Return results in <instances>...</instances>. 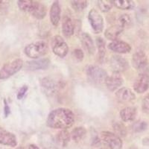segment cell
I'll return each instance as SVG.
<instances>
[{
  "mask_svg": "<svg viewBox=\"0 0 149 149\" xmlns=\"http://www.w3.org/2000/svg\"><path fill=\"white\" fill-rule=\"evenodd\" d=\"M17 149H24V148H23L20 147V148H17Z\"/></svg>",
  "mask_w": 149,
  "mask_h": 149,
  "instance_id": "cell-40",
  "label": "cell"
},
{
  "mask_svg": "<svg viewBox=\"0 0 149 149\" xmlns=\"http://www.w3.org/2000/svg\"><path fill=\"white\" fill-rule=\"evenodd\" d=\"M61 6L58 1L53 2L50 9V20L54 26H58L61 19Z\"/></svg>",
  "mask_w": 149,
  "mask_h": 149,
  "instance_id": "cell-16",
  "label": "cell"
},
{
  "mask_svg": "<svg viewBox=\"0 0 149 149\" xmlns=\"http://www.w3.org/2000/svg\"><path fill=\"white\" fill-rule=\"evenodd\" d=\"M49 46L44 41H38L29 44L25 48V54L30 58L36 59L45 55L48 52Z\"/></svg>",
  "mask_w": 149,
  "mask_h": 149,
  "instance_id": "cell-2",
  "label": "cell"
},
{
  "mask_svg": "<svg viewBox=\"0 0 149 149\" xmlns=\"http://www.w3.org/2000/svg\"><path fill=\"white\" fill-rule=\"evenodd\" d=\"M29 149H40V148L37 147V146L32 144V145H30V146H29Z\"/></svg>",
  "mask_w": 149,
  "mask_h": 149,
  "instance_id": "cell-38",
  "label": "cell"
},
{
  "mask_svg": "<svg viewBox=\"0 0 149 149\" xmlns=\"http://www.w3.org/2000/svg\"><path fill=\"white\" fill-rule=\"evenodd\" d=\"M73 56L78 61H81L84 59V52L81 49H76L73 52Z\"/></svg>",
  "mask_w": 149,
  "mask_h": 149,
  "instance_id": "cell-34",
  "label": "cell"
},
{
  "mask_svg": "<svg viewBox=\"0 0 149 149\" xmlns=\"http://www.w3.org/2000/svg\"><path fill=\"white\" fill-rule=\"evenodd\" d=\"M72 7L74 10L76 11H82L84 9L86 8L88 5L87 1L80 0V1H72L71 2Z\"/></svg>",
  "mask_w": 149,
  "mask_h": 149,
  "instance_id": "cell-28",
  "label": "cell"
},
{
  "mask_svg": "<svg viewBox=\"0 0 149 149\" xmlns=\"http://www.w3.org/2000/svg\"><path fill=\"white\" fill-rule=\"evenodd\" d=\"M119 25L122 28L129 27L131 24V18L128 14H124L119 17Z\"/></svg>",
  "mask_w": 149,
  "mask_h": 149,
  "instance_id": "cell-29",
  "label": "cell"
},
{
  "mask_svg": "<svg viewBox=\"0 0 149 149\" xmlns=\"http://www.w3.org/2000/svg\"><path fill=\"white\" fill-rule=\"evenodd\" d=\"M98 8L103 12H107L111 10L113 7V1H107V0H100L98 2Z\"/></svg>",
  "mask_w": 149,
  "mask_h": 149,
  "instance_id": "cell-30",
  "label": "cell"
},
{
  "mask_svg": "<svg viewBox=\"0 0 149 149\" xmlns=\"http://www.w3.org/2000/svg\"><path fill=\"white\" fill-rule=\"evenodd\" d=\"M36 2H37L36 1H33V0H21V1H18L17 4L21 10L29 12L31 14L35 6Z\"/></svg>",
  "mask_w": 149,
  "mask_h": 149,
  "instance_id": "cell-24",
  "label": "cell"
},
{
  "mask_svg": "<svg viewBox=\"0 0 149 149\" xmlns=\"http://www.w3.org/2000/svg\"><path fill=\"white\" fill-rule=\"evenodd\" d=\"M81 38L82 45H83V47L84 48L85 50L89 54H94L95 51V48L91 37L87 33H83L81 36Z\"/></svg>",
  "mask_w": 149,
  "mask_h": 149,
  "instance_id": "cell-20",
  "label": "cell"
},
{
  "mask_svg": "<svg viewBox=\"0 0 149 149\" xmlns=\"http://www.w3.org/2000/svg\"><path fill=\"white\" fill-rule=\"evenodd\" d=\"M4 102H5V107H4V113H5V116L7 117L8 116L10 113V107H9L8 104H7L6 101L4 100Z\"/></svg>",
  "mask_w": 149,
  "mask_h": 149,
  "instance_id": "cell-36",
  "label": "cell"
},
{
  "mask_svg": "<svg viewBox=\"0 0 149 149\" xmlns=\"http://www.w3.org/2000/svg\"><path fill=\"white\" fill-rule=\"evenodd\" d=\"M70 136H71V135L67 130H62L58 134L57 139H58V142H59L60 145H61L63 147H65L70 142Z\"/></svg>",
  "mask_w": 149,
  "mask_h": 149,
  "instance_id": "cell-26",
  "label": "cell"
},
{
  "mask_svg": "<svg viewBox=\"0 0 149 149\" xmlns=\"http://www.w3.org/2000/svg\"><path fill=\"white\" fill-rule=\"evenodd\" d=\"M109 49L114 52L120 53V54H125L130 52L131 47L127 42L121 40L113 41L108 45Z\"/></svg>",
  "mask_w": 149,
  "mask_h": 149,
  "instance_id": "cell-14",
  "label": "cell"
},
{
  "mask_svg": "<svg viewBox=\"0 0 149 149\" xmlns=\"http://www.w3.org/2000/svg\"><path fill=\"white\" fill-rule=\"evenodd\" d=\"M101 138L110 149H122V141L117 134L109 131L101 133Z\"/></svg>",
  "mask_w": 149,
  "mask_h": 149,
  "instance_id": "cell-5",
  "label": "cell"
},
{
  "mask_svg": "<svg viewBox=\"0 0 149 149\" xmlns=\"http://www.w3.org/2000/svg\"><path fill=\"white\" fill-rule=\"evenodd\" d=\"M0 143L4 146L14 147L17 144V138L14 134L0 127Z\"/></svg>",
  "mask_w": 149,
  "mask_h": 149,
  "instance_id": "cell-12",
  "label": "cell"
},
{
  "mask_svg": "<svg viewBox=\"0 0 149 149\" xmlns=\"http://www.w3.org/2000/svg\"><path fill=\"white\" fill-rule=\"evenodd\" d=\"M49 63H50V61L47 58H44V59L29 61L27 63V67L29 70H31V71L45 70L49 66Z\"/></svg>",
  "mask_w": 149,
  "mask_h": 149,
  "instance_id": "cell-17",
  "label": "cell"
},
{
  "mask_svg": "<svg viewBox=\"0 0 149 149\" xmlns=\"http://www.w3.org/2000/svg\"><path fill=\"white\" fill-rule=\"evenodd\" d=\"M41 85H42V88L45 90V91L49 94L54 93L60 87L59 83L49 77L42 78L41 81Z\"/></svg>",
  "mask_w": 149,
  "mask_h": 149,
  "instance_id": "cell-15",
  "label": "cell"
},
{
  "mask_svg": "<svg viewBox=\"0 0 149 149\" xmlns=\"http://www.w3.org/2000/svg\"><path fill=\"white\" fill-rule=\"evenodd\" d=\"M86 134V130L84 127H77L71 133V137L74 142H79L85 136Z\"/></svg>",
  "mask_w": 149,
  "mask_h": 149,
  "instance_id": "cell-25",
  "label": "cell"
},
{
  "mask_svg": "<svg viewBox=\"0 0 149 149\" xmlns=\"http://www.w3.org/2000/svg\"><path fill=\"white\" fill-rule=\"evenodd\" d=\"M123 28L121 27L119 25L113 26L111 27L108 28L107 30L105 31L104 35L107 39L110 40H117V39L119 38V35L123 31Z\"/></svg>",
  "mask_w": 149,
  "mask_h": 149,
  "instance_id": "cell-18",
  "label": "cell"
},
{
  "mask_svg": "<svg viewBox=\"0 0 149 149\" xmlns=\"http://www.w3.org/2000/svg\"><path fill=\"white\" fill-rule=\"evenodd\" d=\"M2 2H3L2 1H0V7H1V5H2Z\"/></svg>",
  "mask_w": 149,
  "mask_h": 149,
  "instance_id": "cell-39",
  "label": "cell"
},
{
  "mask_svg": "<svg viewBox=\"0 0 149 149\" xmlns=\"http://www.w3.org/2000/svg\"><path fill=\"white\" fill-rule=\"evenodd\" d=\"M96 45L98 50V58L102 60L104 58L106 49H105V42L102 37H98L96 39Z\"/></svg>",
  "mask_w": 149,
  "mask_h": 149,
  "instance_id": "cell-27",
  "label": "cell"
},
{
  "mask_svg": "<svg viewBox=\"0 0 149 149\" xmlns=\"http://www.w3.org/2000/svg\"><path fill=\"white\" fill-rule=\"evenodd\" d=\"M142 144L146 146H149V136L143 139V140H142Z\"/></svg>",
  "mask_w": 149,
  "mask_h": 149,
  "instance_id": "cell-37",
  "label": "cell"
},
{
  "mask_svg": "<svg viewBox=\"0 0 149 149\" xmlns=\"http://www.w3.org/2000/svg\"><path fill=\"white\" fill-rule=\"evenodd\" d=\"M110 66L114 71V72H124L128 70L129 64L127 60L119 55L112 56L110 58Z\"/></svg>",
  "mask_w": 149,
  "mask_h": 149,
  "instance_id": "cell-8",
  "label": "cell"
},
{
  "mask_svg": "<svg viewBox=\"0 0 149 149\" xmlns=\"http://www.w3.org/2000/svg\"><path fill=\"white\" fill-rule=\"evenodd\" d=\"M31 14L35 18L39 19H43L46 15V8L44 5L41 4L40 2H36V5L34 6V9L31 11Z\"/></svg>",
  "mask_w": 149,
  "mask_h": 149,
  "instance_id": "cell-22",
  "label": "cell"
},
{
  "mask_svg": "<svg viewBox=\"0 0 149 149\" xmlns=\"http://www.w3.org/2000/svg\"><path fill=\"white\" fill-rule=\"evenodd\" d=\"M74 122V114L71 110L66 108L52 110L47 118V125L52 128L65 130L71 127Z\"/></svg>",
  "mask_w": 149,
  "mask_h": 149,
  "instance_id": "cell-1",
  "label": "cell"
},
{
  "mask_svg": "<svg viewBox=\"0 0 149 149\" xmlns=\"http://www.w3.org/2000/svg\"><path fill=\"white\" fill-rule=\"evenodd\" d=\"M88 19L93 31L97 34L102 32L104 27L103 17L95 9H92L89 12Z\"/></svg>",
  "mask_w": 149,
  "mask_h": 149,
  "instance_id": "cell-7",
  "label": "cell"
},
{
  "mask_svg": "<svg viewBox=\"0 0 149 149\" xmlns=\"http://www.w3.org/2000/svg\"><path fill=\"white\" fill-rule=\"evenodd\" d=\"M148 127V125L146 122L143 121H138V122H135L133 125V130L135 132H141L143 130H146Z\"/></svg>",
  "mask_w": 149,
  "mask_h": 149,
  "instance_id": "cell-31",
  "label": "cell"
},
{
  "mask_svg": "<svg viewBox=\"0 0 149 149\" xmlns=\"http://www.w3.org/2000/svg\"><path fill=\"white\" fill-rule=\"evenodd\" d=\"M62 31L63 35L66 37H70L74 34V26L72 20L69 17H64L62 21Z\"/></svg>",
  "mask_w": 149,
  "mask_h": 149,
  "instance_id": "cell-19",
  "label": "cell"
},
{
  "mask_svg": "<svg viewBox=\"0 0 149 149\" xmlns=\"http://www.w3.org/2000/svg\"><path fill=\"white\" fill-rule=\"evenodd\" d=\"M116 97L119 102L126 103L135 100L136 95L131 90L128 88H121L116 93Z\"/></svg>",
  "mask_w": 149,
  "mask_h": 149,
  "instance_id": "cell-13",
  "label": "cell"
},
{
  "mask_svg": "<svg viewBox=\"0 0 149 149\" xmlns=\"http://www.w3.org/2000/svg\"><path fill=\"white\" fill-rule=\"evenodd\" d=\"M23 66V61L21 59H16L4 65L0 70V79L4 80L8 78L18 72Z\"/></svg>",
  "mask_w": 149,
  "mask_h": 149,
  "instance_id": "cell-3",
  "label": "cell"
},
{
  "mask_svg": "<svg viewBox=\"0 0 149 149\" xmlns=\"http://www.w3.org/2000/svg\"><path fill=\"white\" fill-rule=\"evenodd\" d=\"M27 90H28L27 86H22V88L19 90V91L18 94H17V98H18V99H22V98H23L24 95H25V94H26Z\"/></svg>",
  "mask_w": 149,
  "mask_h": 149,
  "instance_id": "cell-35",
  "label": "cell"
},
{
  "mask_svg": "<svg viewBox=\"0 0 149 149\" xmlns=\"http://www.w3.org/2000/svg\"><path fill=\"white\" fill-rule=\"evenodd\" d=\"M123 84V78L120 73L113 72L110 76H107L105 81V84L110 91H115Z\"/></svg>",
  "mask_w": 149,
  "mask_h": 149,
  "instance_id": "cell-10",
  "label": "cell"
},
{
  "mask_svg": "<svg viewBox=\"0 0 149 149\" xmlns=\"http://www.w3.org/2000/svg\"><path fill=\"white\" fill-rule=\"evenodd\" d=\"M52 49L56 55L61 58H64L69 51L66 42L61 36H55L52 41Z\"/></svg>",
  "mask_w": 149,
  "mask_h": 149,
  "instance_id": "cell-6",
  "label": "cell"
},
{
  "mask_svg": "<svg viewBox=\"0 0 149 149\" xmlns=\"http://www.w3.org/2000/svg\"><path fill=\"white\" fill-rule=\"evenodd\" d=\"M113 4L117 8L121 10H131L135 7V3L130 0H115Z\"/></svg>",
  "mask_w": 149,
  "mask_h": 149,
  "instance_id": "cell-23",
  "label": "cell"
},
{
  "mask_svg": "<svg viewBox=\"0 0 149 149\" xmlns=\"http://www.w3.org/2000/svg\"><path fill=\"white\" fill-rule=\"evenodd\" d=\"M133 66L138 70H144L148 66V59L146 54L142 51H138L133 55Z\"/></svg>",
  "mask_w": 149,
  "mask_h": 149,
  "instance_id": "cell-11",
  "label": "cell"
},
{
  "mask_svg": "<svg viewBox=\"0 0 149 149\" xmlns=\"http://www.w3.org/2000/svg\"><path fill=\"white\" fill-rule=\"evenodd\" d=\"M142 108L145 113H149V94H148L142 101Z\"/></svg>",
  "mask_w": 149,
  "mask_h": 149,
  "instance_id": "cell-33",
  "label": "cell"
},
{
  "mask_svg": "<svg viewBox=\"0 0 149 149\" xmlns=\"http://www.w3.org/2000/svg\"><path fill=\"white\" fill-rule=\"evenodd\" d=\"M149 88V75L146 73H141L136 78L134 89L136 93H143Z\"/></svg>",
  "mask_w": 149,
  "mask_h": 149,
  "instance_id": "cell-9",
  "label": "cell"
},
{
  "mask_svg": "<svg viewBox=\"0 0 149 149\" xmlns=\"http://www.w3.org/2000/svg\"><path fill=\"white\" fill-rule=\"evenodd\" d=\"M86 74L90 81L95 84L105 83L107 78V72L97 66H88L86 69Z\"/></svg>",
  "mask_w": 149,
  "mask_h": 149,
  "instance_id": "cell-4",
  "label": "cell"
},
{
  "mask_svg": "<svg viewBox=\"0 0 149 149\" xmlns=\"http://www.w3.org/2000/svg\"><path fill=\"white\" fill-rule=\"evenodd\" d=\"M113 128L114 130H116V132L119 134V135H122V136L125 135L126 134L125 127L122 124L116 122V123H115L113 125Z\"/></svg>",
  "mask_w": 149,
  "mask_h": 149,
  "instance_id": "cell-32",
  "label": "cell"
},
{
  "mask_svg": "<svg viewBox=\"0 0 149 149\" xmlns=\"http://www.w3.org/2000/svg\"><path fill=\"white\" fill-rule=\"evenodd\" d=\"M136 116V109L133 107H127L120 111V116L122 121L126 122H133Z\"/></svg>",
  "mask_w": 149,
  "mask_h": 149,
  "instance_id": "cell-21",
  "label": "cell"
}]
</instances>
